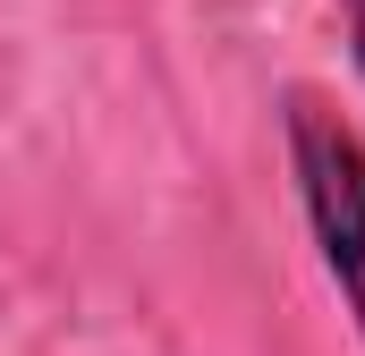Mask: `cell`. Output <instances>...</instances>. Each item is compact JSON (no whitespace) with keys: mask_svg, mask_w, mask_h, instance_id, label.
<instances>
[{"mask_svg":"<svg viewBox=\"0 0 365 356\" xmlns=\"http://www.w3.org/2000/svg\"><path fill=\"white\" fill-rule=\"evenodd\" d=\"M280 136H289V178H297V212H306V238L331 271L349 323L365 340V136L357 119L314 85L280 93Z\"/></svg>","mask_w":365,"mask_h":356,"instance_id":"6da1fadb","label":"cell"},{"mask_svg":"<svg viewBox=\"0 0 365 356\" xmlns=\"http://www.w3.org/2000/svg\"><path fill=\"white\" fill-rule=\"evenodd\" d=\"M340 26H349V60H357V77H365V0H340Z\"/></svg>","mask_w":365,"mask_h":356,"instance_id":"7a4b0ae2","label":"cell"}]
</instances>
